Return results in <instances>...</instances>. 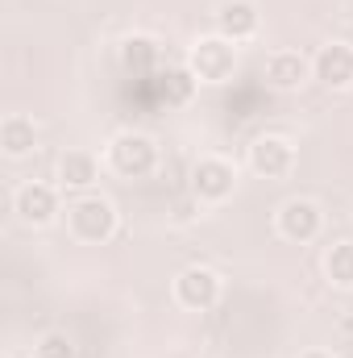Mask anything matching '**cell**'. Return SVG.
I'll list each match as a JSON object with an SVG mask.
<instances>
[{"instance_id":"6da1fadb","label":"cell","mask_w":353,"mask_h":358,"mask_svg":"<svg viewBox=\"0 0 353 358\" xmlns=\"http://www.w3.org/2000/svg\"><path fill=\"white\" fill-rule=\"evenodd\" d=\"M67 229L75 242L84 246H104L112 234H117V204L108 196H96V192H84L67 204Z\"/></svg>"},{"instance_id":"7a4b0ae2","label":"cell","mask_w":353,"mask_h":358,"mask_svg":"<svg viewBox=\"0 0 353 358\" xmlns=\"http://www.w3.org/2000/svg\"><path fill=\"white\" fill-rule=\"evenodd\" d=\"M108 167L121 179H150L158 171V142L142 129H121L108 142Z\"/></svg>"},{"instance_id":"3957f363","label":"cell","mask_w":353,"mask_h":358,"mask_svg":"<svg viewBox=\"0 0 353 358\" xmlns=\"http://www.w3.org/2000/svg\"><path fill=\"white\" fill-rule=\"evenodd\" d=\"M187 71L200 80V84H229L237 76V46L220 34L212 38H200L187 55Z\"/></svg>"},{"instance_id":"277c9868","label":"cell","mask_w":353,"mask_h":358,"mask_svg":"<svg viewBox=\"0 0 353 358\" xmlns=\"http://www.w3.org/2000/svg\"><path fill=\"white\" fill-rule=\"evenodd\" d=\"M274 229H278V238H283V242L308 246V242H316V238H320V229H324V213H320V204H316V200L291 196V200H283V204H278V213H274Z\"/></svg>"},{"instance_id":"5b68a950","label":"cell","mask_w":353,"mask_h":358,"mask_svg":"<svg viewBox=\"0 0 353 358\" xmlns=\"http://www.w3.org/2000/svg\"><path fill=\"white\" fill-rule=\"evenodd\" d=\"M237 192V167L220 155H208L191 167V196L200 204H225Z\"/></svg>"},{"instance_id":"8992f818","label":"cell","mask_w":353,"mask_h":358,"mask_svg":"<svg viewBox=\"0 0 353 358\" xmlns=\"http://www.w3.org/2000/svg\"><path fill=\"white\" fill-rule=\"evenodd\" d=\"M175 304L187 313H208L220 300V275L212 267H183L175 275Z\"/></svg>"},{"instance_id":"52a82bcc","label":"cell","mask_w":353,"mask_h":358,"mask_svg":"<svg viewBox=\"0 0 353 358\" xmlns=\"http://www.w3.org/2000/svg\"><path fill=\"white\" fill-rule=\"evenodd\" d=\"M13 213H17V221H21V225L46 229V225L63 213V208H59V192H54L50 183L29 179V183H21V187L13 192Z\"/></svg>"},{"instance_id":"ba28073f","label":"cell","mask_w":353,"mask_h":358,"mask_svg":"<svg viewBox=\"0 0 353 358\" xmlns=\"http://www.w3.org/2000/svg\"><path fill=\"white\" fill-rule=\"evenodd\" d=\"M250 171L262 179H283L291 176V167H295V146L283 138V134H258L254 142H250Z\"/></svg>"},{"instance_id":"9c48e42d","label":"cell","mask_w":353,"mask_h":358,"mask_svg":"<svg viewBox=\"0 0 353 358\" xmlns=\"http://www.w3.org/2000/svg\"><path fill=\"white\" fill-rule=\"evenodd\" d=\"M312 80H320L329 92L353 88V46L350 42H329L312 55Z\"/></svg>"},{"instance_id":"30bf717a","label":"cell","mask_w":353,"mask_h":358,"mask_svg":"<svg viewBox=\"0 0 353 358\" xmlns=\"http://www.w3.org/2000/svg\"><path fill=\"white\" fill-rule=\"evenodd\" d=\"M258 25H262V17H258V4L254 0H225L216 8V34L229 38L233 46L258 38Z\"/></svg>"},{"instance_id":"8fae6325","label":"cell","mask_w":353,"mask_h":358,"mask_svg":"<svg viewBox=\"0 0 353 358\" xmlns=\"http://www.w3.org/2000/svg\"><path fill=\"white\" fill-rule=\"evenodd\" d=\"M312 80V59H303L299 50H274L266 59V84L274 92H299Z\"/></svg>"},{"instance_id":"7c38bea8","label":"cell","mask_w":353,"mask_h":358,"mask_svg":"<svg viewBox=\"0 0 353 358\" xmlns=\"http://www.w3.org/2000/svg\"><path fill=\"white\" fill-rule=\"evenodd\" d=\"M158 59H163V50H158V42H154L150 34H129V38L121 42V71L133 76V80L154 76V71H158Z\"/></svg>"},{"instance_id":"4fadbf2b","label":"cell","mask_w":353,"mask_h":358,"mask_svg":"<svg viewBox=\"0 0 353 358\" xmlns=\"http://www.w3.org/2000/svg\"><path fill=\"white\" fill-rule=\"evenodd\" d=\"M100 179V159L91 150H63L59 155V183L67 192H88Z\"/></svg>"},{"instance_id":"5bb4252c","label":"cell","mask_w":353,"mask_h":358,"mask_svg":"<svg viewBox=\"0 0 353 358\" xmlns=\"http://www.w3.org/2000/svg\"><path fill=\"white\" fill-rule=\"evenodd\" d=\"M33 146H38V125L25 113H8L0 121V150H4V159H25V155H33Z\"/></svg>"},{"instance_id":"9a60e30c","label":"cell","mask_w":353,"mask_h":358,"mask_svg":"<svg viewBox=\"0 0 353 358\" xmlns=\"http://www.w3.org/2000/svg\"><path fill=\"white\" fill-rule=\"evenodd\" d=\"M324 279L337 292H353V238H341L324 250Z\"/></svg>"},{"instance_id":"2e32d148","label":"cell","mask_w":353,"mask_h":358,"mask_svg":"<svg viewBox=\"0 0 353 358\" xmlns=\"http://www.w3.org/2000/svg\"><path fill=\"white\" fill-rule=\"evenodd\" d=\"M195 88H200V80H195L187 67H171V71L158 76V96H163L167 108H183V104H191Z\"/></svg>"},{"instance_id":"e0dca14e","label":"cell","mask_w":353,"mask_h":358,"mask_svg":"<svg viewBox=\"0 0 353 358\" xmlns=\"http://www.w3.org/2000/svg\"><path fill=\"white\" fill-rule=\"evenodd\" d=\"M33 358H75V346L67 334H42L33 342Z\"/></svg>"},{"instance_id":"ac0fdd59","label":"cell","mask_w":353,"mask_h":358,"mask_svg":"<svg viewBox=\"0 0 353 358\" xmlns=\"http://www.w3.org/2000/svg\"><path fill=\"white\" fill-rule=\"evenodd\" d=\"M195 217H200V200H195V196H191V200H179V204H175V225H191Z\"/></svg>"},{"instance_id":"d6986e66","label":"cell","mask_w":353,"mask_h":358,"mask_svg":"<svg viewBox=\"0 0 353 358\" xmlns=\"http://www.w3.org/2000/svg\"><path fill=\"white\" fill-rule=\"evenodd\" d=\"M299 358H333L329 350H308V355H299Z\"/></svg>"}]
</instances>
